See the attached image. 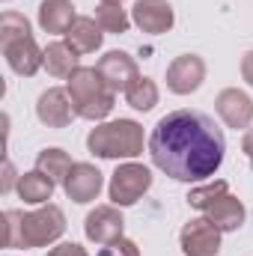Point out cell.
<instances>
[{"label":"cell","instance_id":"1","mask_svg":"<svg viewBox=\"0 0 253 256\" xmlns=\"http://www.w3.org/2000/svg\"><path fill=\"white\" fill-rule=\"evenodd\" d=\"M226 137L202 110H170L149 134L152 164L176 182H202L224 164Z\"/></svg>","mask_w":253,"mask_h":256},{"label":"cell","instance_id":"2","mask_svg":"<svg viewBox=\"0 0 253 256\" xmlns=\"http://www.w3.org/2000/svg\"><path fill=\"white\" fill-rule=\"evenodd\" d=\"M3 244L6 248H48L66 232V214L60 206L45 202L36 212H3Z\"/></svg>","mask_w":253,"mask_h":256},{"label":"cell","instance_id":"3","mask_svg":"<svg viewBox=\"0 0 253 256\" xmlns=\"http://www.w3.org/2000/svg\"><path fill=\"white\" fill-rule=\"evenodd\" d=\"M68 98L74 104V114L80 120H90V122H102L114 104H116V92L104 84V78L98 74V68H86L80 66L72 78H68Z\"/></svg>","mask_w":253,"mask_h":256},{"label":"cell","instance_id":"4","mask_svg":"<svg viewBox=\"0 0 253 256\" xmlns=\"http://www.w3.org/2000/svg\"><path fill=\"white\" fill-rule=\"evenodd\" d=\"M86 149L96 158H137L143 152V126L134 120L102 122L90 131Z\"/></svg>","mask_w":253,"mask_h":256},{"label":"cell","instance_id":"5","mask_svg":"<svg viewBox=\"0 0 253 256\" xmlns=\"http://www.w3.org/2000/svg\"><path fill=\"white\" fill-rule=\"evenodd\" d=\"M149 188H152V170L143 167V164L128 161V164H120V167L114 170L110 185H108V194H110L114 206L128 208V206H134Z\"/></svg>","mask_w":253,"mask_h":256},{"label":"cell","instance_id":"6","mask_svg":"<svg viewBox=\"0 0 253 256\" xmlns=\"http://www.w3.org/2000/svg\"><path fill=\"white\" fill-rule=\"evenodd\" d=\"M179 244H182L185 256H218L220 230L208 218H190L179 232Z\"/></svg>","mask_w":253,"mask_h":256},{"label":"cell","instance_id":"7","mask_svg":"<svg viewBox=\"0 0 253 256\" xmlns=\"http://www.w3.org/2000/svg\"><path fill=\"white\" fill-rule=\"evenodd\" d=\"M84 232L90 242H96L102 248L120 242L126 232V220L120 214V206H96L84 220Z\"/></svg>","mask_w":253,"mask_h":256},{"label":"cell","instance_id":"8","mask_svg":"<svg viewBox=\"0 0 253 256\" xmlns=\"http://www.w3.org/2000/svg\"><path fill=\"white\" fill-rule=\"evenodd\" d=\"M206 80V60L196 54H182L167 66V90L176 96H190Z\"/></svg>","mask_w":253,"mask_h":256},{"label":"cell","instance_id":"9","mask_svg":"<svg viewBox=\"0 0 253 256\" xmlns=\"http://www.w3.org/2000/svg\"><path fill=\"white\" fill-rule=\"evenodd\" d=\"M98 74L104 78V84L114 90V92H128L137 80H140V68L134 63V57L126 51H108L102 60H98Z\"/></svg>","mask_w":253,"mask_h":256},{"label":"cell","instance_id":"10","mask_svg":"<svg viewBox=\"0 0 253 256\" xmlns=\"http://www.w3.org/2000/svg\"><path fill=\"white\" fill-rule=\"evenodd\" d=\"M214 110L218 116L226 122V128H236V131H248L253 122V98L244 92V90H220L218 98H214Z\"/></svg>","mask_w":253,"mask_h":256},{"label":"cell","instance_id":"11","mask_svg":"<svg viewBox=\"0 0 253 256\" xmlns=\"http://www.w3.org/2000/svg\"><path fill=\"white\" fill-rule=\"evenodd\" d=\"M36 116L39 122L48 128H66L78 114H74V104L68 98V90H60V86H51L39 96L36 102Z\"/></svg>","mask_w":253,"mask_h":256},{"label":"cell","instance_id":"12","mask_svg":"<svg viewBox=\"0 0 253 256\" xmlns=\"http://www.w3.org/2000/svg\"><path fill=\"white\" fill-rule=\"evenodd\" d=\"M131 21L143 30V33H152V36H161L173 27L176 15H173V6L167 0H137L131 6Z\"/></svg>","mask_w":253,"mask_h":256},{"label":"cell","instance_id":"13","mask_svg":"<svg viewBox=\"0 0 253 256\" xmlns=\"http://www.w3.org/2000/svg\"><path fill=\"white\" fill-rule=\"evenodd\" d=\"M102 185H104L102 170L92 167V164H86V161H78V164L68 170L63 188H66V194H68V200H74V202H92V200L102 194Z\"/></svg>","mask_w":253,"mask_h":256},{"label":"cell","instance_id":"14","mask_svg":"<svg viewBox=\"0 0 253 256\" xmlns=\"http://www.w3.org/2000/svg\"><path fill=\"white\" fill-rule=\"evenodd\" d=\"M3 57H6L9 68H12L15 74H21V78H33V74L45 66V51L36 45L33 36L15 39V42L3 45Z\"/></svg>","mask_w":253,"mask_h":256},{"label":"cell","instance_id":"15","mask_svg":"<svg viewBox=\"0 0 253 256\" xmlns=\"http://www.w3.org/2000/svg\"><path fill=\"white\" fill-rule=\"evenodd\" d=\"M102 39H104V30L96 18L90 15H78L74 24L66 30V45L78 54H92L102 48Z\"/></svg>","mask_w":253,"mask_h":256},{"label":"cell","instance_id":"16","mask_svg":"<svg viewBox=\"0 0 253 256\" xmlns=\"http://www.w3.org/2000/svg\"><path fill=\"white\" fill-rule=\"evenodd\" d=\"M206 218L220 230V232H238L242 226H244V218H248V208H244V202L238 200V196H232V194H224L208 212H206Z\"/></svg>","mask_w":253,"mask_h":256},{"label":"cell","instance_id":"17","mask_svg":"<svg viewBox=\"0 0 253 256\" xmlns=\"http://www.w3.org/2000/svg\"><path fill=\"white\" fill-rule=\"evenodd\" d=\"M74 3L72 0H42L39 3V27L45 33H60L66 36V30L74 24Z\"/></svg>","mask_w":253,"mask_h":256},{"label":"cell","instance_id":"18","mask_svg":"<svg viewBox=\"0 0 253 256\" xmlns=\"http://www.w3.org/2000/svg\"><path fill=\"white\" fill-rule=\"evenodd\" d=\"M54 179L51 176H45L42 170H30V173H24V176H18V185H15V191L18 196L24 200V202H30V206H45L51 196H54Z\"/></svg>","mask_w":253,"mask_h":256},{"label":"cell","instance_id":"19","mask_svg":"<svg viewBox=\"0 0 253 256\" xmlns=\"http://www.w3.org/2000/svg\"><path fill=\"white\" fill-rule=\"evenodd\" d=\"M78 51H72L66 42H51L45 48V68L51 78H72L80 66H78Z\"/></svg>","mask_w":253,"mask_h":256},{"label":"cell","instance_id":"20","mask_svg":"<svg viewBox=\"0 0 253 256\" xmlns=\"http://www.w3.org/2000/svg\"><path fill=\"white\" fill-rule=\"evenodd\" d=\"M74 167V161L68 158V152L63 149H42L39 155H36V170H42L45 176H51L57 185H66V176H68V170Z\"/></svg>","mask_w":253,"mask_h":256},{"label":"cell","instance_id":"21","mask_svg":"<svg viewBox=\"0 0 253 256\" xmlns=\"http://www.w3.org/2000/svg\"><path fill=\"white\" fill-rule=\"evenodd\" d=\"M96 21L102 24L104 33H114V36H122L131 27V15L122 9V3H108V0L96 6Z\"/></svg>","mask_w":253,"mask_h":256},{"label":"cell","instance_id":"22","mask_svg":"<svg viewBox=\"0 0 253 256\" xmlns=\"http://www.w3.org/2000/svg\"><path fill=\"white\" fill-rule=\"evenodd\" d=\"M158 98H161V92H158V84H155L152 78H140V80L126 92V102L134 110H140V114H149V110L158 104Z\"/></svg>","mask_w":253,"mask_h":256},{"label":"cell","instance_id":"23","mask_svg":"<svg viewBox=\"0 0 253 256\" xmlns=\"http://www.w3.org/2000/svg\"><path fill=\"white\" fill-rule=\"evenodd\" d=\"M224 194H230V185L224 182V179H214V182H208V185H200V188H194L188 191V206L190 208H196V212H208Z\"/></svg>","mask_w":253,"mask_h":256},{"label":"cell","instance_id":"24","mask_svg":"<svg viewBox=\"0 0 253 256\" xmlns=\"http://www.w3.org/2000/svg\"><path fill=\"white\" fill-rule=\"evenodd\" d=\"M27 36H33V33H30V21L21 12H3L0 15V48L15 42V39H27Z\"/></svg>","mask_w":253,"mask_h":256},{"label":"cell","instance_id":"25","mask_svg":"<svg viewBox=\"0 0 253 256\" xmlns=\"http://www.w3.org/2000/svg\"><path fill=\"white\" fill-rule=\"evenodd\" d=\"M98 256H140V248L131 242V238H120V242H114V244H104L102 250H98Z\"/></svg>","mask_w":253,"mask_h":256},{"label":"cell","instance_id":"26","mask_svg":"<svg viewBox=\"0 0 253 256\" xmlns=\"http://www.w3.org/2000/svg\"><path fill=\"white\" fill-rule=\"evenodd\" d=\"M48 256H90V254H86V248H80L78 242H63V244L51 248Z\"/></svg>","mask_w":253,"mask_h":256},{"label":"cell","instance_id":"27","mask_svg":"<svg viewBox=\"0 0 253 256\" xmlns=\"http://www.w3.org/2000/svg\"><path fill=\"white\" fill-rule=\"evenodd\" d=\"M12 185H15V167H12V161L6 158V161H3V185H0V191L9 194Z\"/></svg>","mask_w":253,"mask_h":256},{"label":"cell","instance_id":"28","mask_svg":"<svg viewBox=\"0 0 253 256\" xmlns=\"http://www.w3.org/2000/svg\"><path fill=\"white\" fill-rule=\"evenodd\" d=\"M242 78L253 86V51H248V54L242 57Z\"/></svg>","mask_w":253,"mask_h":256},{"label":"cell","instance_id":"29","mask_svg":"<svg viewBox=\"0 0 253 256\" xmlns=\"http://www.w3.org/2000/svg\"><path fill=\"white\" fill-rule=\"evenodd\" d=\"M242 152L253 161V128H248V131H244V137H242Z\"/></svg>","mask_w":253,"mask_h":256},{"label":"cell","instance_id":"30","mask_svg":"<svg viewBox=\"0 0 253 256\" xmlns=\"http://www.w3.org/2000/svg\"><path fill=\"white\" fill-rule=\"evenodd\" d=\"M108 3H122V0H108Z\"/></svg>","mask_w":253,"mask_h":256}]
</instances>
